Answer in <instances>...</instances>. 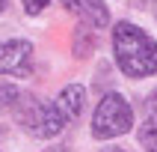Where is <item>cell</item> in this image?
<instances>
[{
    "instance_id": "6da1fadb",
    "label": "cell",
    "mask_w": 157,
    "mask_h": 152,
    "mask_svg": "<svg viewBox=\"0 0 157 152\" xmlns=\"http://www.w3.org/2000/svg\"><path fill=\"white\" fill-rule=\"evenodd\" d=\"M116 63L128 78H148L157 75V42L145 30L131 21H119L113 30Z\"/></svg>"
},
{
    "instance_id": "7a4b0ae2",
    "label": "cell",
    "mask_w": 157,
    "mask_h": 152,
    "mask_svg": "<svg viewBox=\"0 0 157 152\" xmlns=\"http://www.w3.org/2000/svg\"><path fill=\"white\" fill-rule=\"evenodd\" d=\"M18 122L27 134L39 140H51L65 128V116L59 113L56 101H42L36 96H21L18 101Z\"/></svg>"
},
{
    "instance_id": "3957f363",
    "label": "cell",
    "mask_w": 157,
    "mask_h": 152,
    "mask_svg": "<svg viewBox=\"0 0 157 152\" xmlns=\"http://www.w3.org/2000/svg\"><path fill=\"white\" fill-rule=\"evenodd\" d=\"M133 125V110L119 92H107L95 107L92 116V137L95 140H113L131 131Z\"/></svg>"
},
{
    "instance_id": "277c9868",
    "label": "cell",
    "mask_w": 157,
    "mask_h": 152,
    "mask_svg": "<svg viewBox=\"0 0 157 152\" xmlns=\"http://www.w3.org/2000/svg\"><path fill=\"white\" fill-rule=\"evenodd\" d=\"M33 69V45L27 39H9L0 42V75L27 78Z\"/></svg>"
},
{
    "instance_id": "5b68a950",
    "label": "cell",
    "mask_w": 157,
    "mask_h": 152,
    "mask_svg": "<svg viewBox=\"0 0 157 152\" xmlns=\"http://www.w3.org/2000/svg\"><path fill=\"white\" fill-rule=\"evenodd\" d=\"M65 9L74 12V15L86 27H92V30H101V27L110 24V12H107L104 0H65Z\"/></svg>"
},
{
    "instance_id": "8992f818",
    "label": "cell",
    "mask_w": 157,
    "mask_h": 152,
    "mask_svg": "<svg viewBox=\"0 0 157 152\" xmlns=\"http://www.w3.org/2000/svg\"><path fill=\"white\" fill-rule=\"evenodd\" d=\"M83 101H86V89L80 87V84L62 87L59 98H56V107H59V113L65 116V122H74V119L83 113Z\"/></svg>"
},
{
    "instance_id": "52a82bcc",
    "label": "cell",
    "mask_w": 157,
    "mask_h": 152,
    "mask_svg": "<svg viewBox=\"0 0 157 152\" xmlns=\"http://www.w3.org/2000/svg\"><path fill=\"white\" fill-rule=\"evenodd\" d=\"M95 45H98V39H95V30L92 27H86V24H80L77 27V33H74V54L77 57H89V54L95 51Z\"/></svg>"
},
{
    "instance_id": "ba28073f",
    "label": "cell",
    "mask_w": 157,
    "mask_h": 152,
    "mask_svg": "<svg viewBox=\"0 0 157 152\" xmlns=\"http://www.w3.org/2000/svg\"><path fill=\"white\" fill-rule=\"evenodd\" d=\"M18 101H21V89L15 84H0V110L18 107Z\"/></svg>"
},
{
    "instance_id": "9c48e42d",
    "label": "cell",
    "mask_w": 157,
    "mask_h": 152,
    "mask_svg": "<svg viewBox=\"0 0 157 152\" xmlns=\"http://www.w3.org/2000/svg\"><path fill=\"white\" fill-rule=\"evenodd\" d=\"M140 143L145 149H157V122H145L140 128Z\"/></svg>"
},
{
    "instance_id": "30bf717a",
    "label": "cell",
    "mask_w": 157,
    "mask_h": 152,
    "mask_svg": "<svg viewBox=\"0 0 157 152\" xmlns=\"http://www.w3.org/2000/svg\"><path fill=\"white\" fill-rule=\"evenodd\" d=\"M21 3H24V9L30 12V15H39V12H42L51 0H21Z\"/></svg>"
},
{
    "instance_id": "8fae6325",
    "label": "cell",
    "mask_w": 157,
    "mask_h": 152,
    "mask_svg": "<svg viewBox=\"0 0 157 152\" xmlns=\"http://www.w3.org/2000/svg\"><path fill=\"white\" fill-rule=\"evenodd\" d=\"M148 113H151V119H157V89L148 96Z\"/></svg>"
},
{
    "instance_id": "7c38bea8",
    "label": "cell",
    "mask_w": 157,
    "mask_h": 152,
    "mask_svg": "<svg viewBox=\"0 0 157 152\" xmlns=\"http://www.w3.org/2000/svg\"><path fill=\"white\" fill-rule=\"evenodd\" d=\"M44 152H68V146H51V149H44Z\"/></svg>"
},
{
    "instance_id": "4fadbf2b",
    "label": "cell",
    "mask_w": 157,
    "mask_h": 152,
    "mask_svg": "<svg viewBox=\"0 0 157 152\" xmlns=\"http://www.w3.org/2000/svg\"><path fill=\"white\" fill-rule=\"evenodd\" d=\"M136 6H145V3H157V0H133Z\"/></svg>"
},
{
    "instance_id": "5bb4252c",
    "label": "cell",
    "mask_w": 157,
    "mask_h": 152,
    "mask_svg": "<svg viewBox=\"0 0 157 152\" xmlns=\"http://www.w3.org/2000/svg\"><path fill=\"white\" fill-rule=\"evenodd\" d=\"M3 6H6V0H0V12H3Z\"/></svg>"
},
{
    "instance_id": "9a60e30c",
    "label": "cell",
    "mask_w": 157,
    "mask_h": 152,
    "mask_svg": "<svg viewBox=\"0 0 157 152\" xmlns=\"http://www.w3.org/2000/svg\"><path fill=\"white\" fill-rule=\"evenodd\" d=\"M107 152H124V149H107Z\"/></svg>"
},
{
    "instance_id": "2e32d148",
    "label": "cell",
    "mask_w": 157,
    "mask_h": 152,
    "mask_svg": "<svg viewBox=\"0 0 157 152\" xmlns=\"http://www.w3.org/2000/svg\"><path fill=\"white\" fill-rule=\"evenodd\" d=\"M148 152H157V149H148Z\"/></svg>"
}]
</instances>
